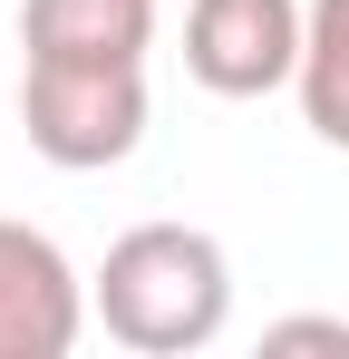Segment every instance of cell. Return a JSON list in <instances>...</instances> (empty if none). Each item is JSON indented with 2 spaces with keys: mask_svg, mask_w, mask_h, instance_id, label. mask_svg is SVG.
I'll list each match as a JSON object with an SVG mask.
<instances>
[{
  "mask_svg": "<svg viewBox=\"0 0 349 359\" xmlns=\"http://www.w3.org/2000/svg\"><path fill=\"white\" fill-rule=\"evenodd\" d=\"M97 320H107L116 350L136 359H184V350H214L233 320V262L204 224H136V233L107 243L97 262Z\"/></svg>",
  "mask_w": 349,
  "mask_h": 359,
  "instance_id": "cell-1",
  "label": "cell"
},
{
  "mask_svg": "<svg viewBox=\"0 0 349 359\" xmlns=\"http://www.w3.org/2000/svg\"><path fill=\"white\" fill-rule=\"evenodd\" d=\"M20 126L58 175H97L146 146V59H29Z\"/></svg>",
  "mask_w": 349,
  "mask_h": 359,
  "instance_id": "cell-2",
  "label": "cell"
},
{
  "mask_svg": "<svg viewBox=\"0 0 349 359\" xmlns=\"http://www.w3.org/2000/svg\"><path fill=\"white\" fill-rule=\"evenodd\" d=\"M301 0H194L184 10V78L214 97H272L301 78Z\"/></svg>",
  "mask_w": 349,
  "mask_h": 359,
  "instance_id": "cell-3",
  "label": "cell"
},
{
  "mask_svg": "<svg viewBox=\"0 0 349 359\" xmlns=\"http://www.w3.org/2000/svg\"><path fill=\"white\" fill-rule=\"evenodd\" d=\"M88 282L39 224L0 214V359H68L88 330Z\"/></svg>",
  "mask_w": 349,
  "mask_h": 359,
  "instance_id": "cell-4",
  "label": "cell"
},
{
  "mask_svg": "<svg viewBox=\"0 0 349 359\" xmlns=\"http://www.w3.org/2000/svg\"><path fill=\"white\" fill-rule=\"evenodd\" d=\"M20 49L29 59H146L156 0H20Z\"/></svg>",
  "mask_w": 349,
  "mask_h": 359,
  "instance_id": "cell-5",
  "label": "cell"
},
{
  "mask_svg": "<svg viewBox=\"0 0 349 359\" xmlns=\"http://www.w3.org/2000/svg\"><path fill=\"white\" fill-rule=\"evenodd\" d=\"M301 126L320 146L349 156V0H310V29H301Z\"/></svg>",
  "mask_w": 349,
  "mask_h": 359,
  "instance_id": "cell-6",
  "label": "cell"
},
{
  "mask_svg": "<svg viewBox=\"0 0 349 359\" xmlns=\"http://www.w3.org/2000/svg\"><path fill=\"white\" fill-rule=\"evenodd\" d=\"M272 350H349V320H272Z\"/></svg>",
  "mask_w": 349,
  "mask_h": 359,
  "instance_id": "cell-7",
  "label": "cell"
}]
</instances>
